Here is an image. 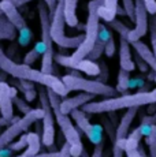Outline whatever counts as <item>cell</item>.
Segmentation results:
<instances>
[{"label":"cell","instance_id":"cell-1","mask_svg":"<svg viewBox=\"0 0 156 157\" xmlns=\"http://www.w3.org/2000/svg\"><path fill=\"white\" fill-rule=\"evenodd\" d=\"M0 70L15 79H29L34 83H38L40 86H45L47 89H52L60 97H64L70 93L60 78L41 70H34L25 63L18 64L6 55L2 48H0Z\"/></svg>","mask_w":156,"mask_h":157},{"label":"cell","instance_id":"cell-2","mask_svg":"<svg viewBox=\"0 0 156 157\" xmlns=\"http://www.w3.org/2000/svg\"><path fill=\"white\" fill-rule=\"evenodd\" d=\"M103 0H91L88 3V18H86L85 23V33H84V38L80 43V45L76 48L70 56L64 55H55L53 56V62L63 66L67 68H74L77 62L85 59L93 45L97 41L99 37V25H100V15H99V7L101 6Z\"/></svg>","mask_w":156,"mask_h":157},{"label":"cell","instance_id":"cell-3","mask_svg":"<svg viewBox=\"0 0 156 157\" xmlns=\"http://www.w3.org/2000/svg\"><path fill=\"white\" fill-rule=\"evenodd\" d=\"M156 102V87L149 92L140 90L133 94H122L121 97H106L101 101H89L84 104L82 109L86 113H108L131 107H144Z\"/></svg>","mask_w":156,"mask_h":157},{"label":"cell","instance_id":"cell-4","mask_svg":"<svg viewBox=\"0 0 156 157\" xmlns=\"http://www.w3.org/2000/svg\"><path fill=\"white\" fill-rule=\"evenodd\" d=\"M60 79L68 89V92L80 90V92L91 93V94H95V96H103V97H114L118 93L115 87L107 85L103 81L86 79V78L80 77L78 74H67L64 77H62Z\"/></svg>","mask_w":156,"mask_h":157},{"label":"cell","instance_id":"cell-5","mask_svg":"<svg viewBox=\"0 0 156 157\" xmlns=\"http://www.w3.org/2000/svg\"><path fill=\"white\" fill-rule=\"evenodd\" d=\"M38 18H40V28H41V41L45 45V52L41 55V71L52 74L53 71V40L49 33V25H51V15L48 11V7L44 0H40L37 4Z\"/></svg>","mask_w":156,"mask_h":157},{"label":"cell","instance_id":"cell-6","mask_svg":"<svg viewBox=\"0 0 156 157\" xmlns=\"http://www.w3.org/2000/svg\"><path fill=\"white\" fill-rule=\"evenodd\" d=\"M64 14H63V0L56 2V7L53 13L51 14V25L49 33L53 43L59 45L60 48H77L80 43L82 41L84 36H77V37H67L64 33Z\"/></svg>","mask_w":156,"mask_h":157},{"label":"cell","instance_id":"cell-7","mask_svg":"<svg viewBox=\"0 0 156 157\" xmlns=\"http://www.w3.org/2000/svg\"><path fill=\"white\" fill-rule=\"evenodd\" d=\"M47 94H48V98H49V104L52 107L53 115L56 117V123L60 127V131H62L63 137H64V140L70 145L81 144V135L78 132V128L73 124L68 115L63 113L60 111V101H62L60 96L53 92L52 89H47Z\"/></svg>","mask_w":156,"mask_h":157},{"label":"cell","instance_id":"cell-8","mask_svg":"<svg viewBox=\"0 0 156 157\" xmlns=\"http://www.w3.org/2000/svg\"><path fill=\"white\" fill-rule=\"evenodd\" d=\"M43 117V109L41 108H32L28 113H25L22 117L13 122L3 132H0V149L8 146L14 140H17L23 131H26L32 124H34L36 120H41Z\"/></svg>","mask_w":156,"mask_h":157},{"label":"cell","instance_id":"cell-9","mask_svg":"<svg viewBox=\"0 0 156 157\" xmlns=\"http://www.w3.org/2000/svg\"><path fill=\"white\" fill-rule=\"evenodd\" d=\"M38 92V100H40L41 109H43V117H41V124H43V132H41V142L45 147L55 144V115H53L52 107L49 104L45 86H41Z\"/></svg>","mask_w":156,"mask_h":157},{"label":"cell","instance_id":"cell-10","mask_svg":"<svg viewBox=\"0 0 156 157\" xmlns=\"http://www.w3.org/2000/svg\"><path fill=\"white\" fill-rule=\"evenodd\" d=\"M71 117L76 122L77 128L80 130L81 132L86 135L89 141H91L93 145L103 142V126L101 124H92L89 122L88 116H86V112L84 109H80V108H76V109L71 111Z\"/></svg>","mask_w":156,"mask_h":157},{"label":"cell","instance_id":"cell-11","mask_svg":"<svg viewBox=\"0 0 156 157\" xmlns=\"http://www.w3.org/2000/svg\"><path fill=\"white\" fill-rule=\"evenodd\" d=\"M134 26L133 29L129 30L127 41L133 43L136 40H140L141 37L148 33L149 29V13L146 10L144 0H134Z\"/></svg>","mask_w":156,"mask_h":157},{"label":"cell","instance_id":"cell-12","mask_svg":"<svg viewBox=\"0 0 156 157\" xmlns=\"http://www.w3.org/2000/svg\"><path fill=\"white\" fill-rule=\"evenodd\" d=\"M18 94L15 87L10 86L6 81L0 79V113L4 120L8 123L15 122L19 117H14V97Z\"/></svg>","mask_w":156,"mask_h":157},{"label":"cell","instance_id":"cell-13","mask_svg":"<svg viewBox=\"0 0 156 157\" xmlns=\"http://www.w3.org/2000/svg\"><path fill=\"white\" fill-rule=\"evenodd\" d=\"M0 10H2L3 15L15 26L17 30L28 26L26 25V21L23 19V17L18 11V7L11 0H0Z\"/></svg>","mask_w":156,"mask_h":157},{"label":"cell","instance_id":"cell-14","mask_svg":"<svg viewBox=\"0 0 156 157\" xmlns=\"http://www.w3.org/2000/svg\"><path fill=\"white\" fill-rule=\"evenodd\" d=\"M119 66L121 68L130 72L136 68L133 55H131V45L123 36H119Z\"/></svg>","mask_w":156,"mask_h":157},{"label":"cell","instance_id":"cell-15","mask_svg":"<svg viewBox=\"0 0 156 157\" xmlns=\"http://www.w3.org/2000/svg\"><path fill=\"white\" fill-rule=\"evenodd\" d=\"M137 111H138V107L127 108L126 113L122 116V119L119 120V124L115 128V140H126V137L129 134V130H130V126L137 115Z\"/></svg>","mask_w":156,"mask_h":157},{"label":"cell","instance_id":"cell-16","mask_svg":"<svg viewBox=\"0 0 156 157\" xmlns=\"http://www.w3.org/2000/svg\"><path fill=\"white\" fill-rule=\"evenodd\" d=\"M95 98V94H91V93H80V94L74 96V97L66 98V100L60 101V111L63 113H70L73 109L76 108H81L84 104L92 101Z\"/></svg>","mask_w":156,"mask_h":157},{"label":"cell","instance_id":"cell-17","mask_svg":"<svg viewBox=\"0 0 156 157\" xmlns=\"http://www.w3.org/2000/svg\"><path fill=\"white\" fill-rule=\"evenodd\" d=\"M78 0H63V14H64L66 25L70 28H84L85 25H80L77 17Z\"/></svg>","mask_w":156,"mask_h":157},{"label":"cell","instance_id":"cell-18","mask_svg":"<svg viewBox=\"0 0 156 157\" xmlns=\"http://www.w3.org/2000/svg\"><path fill=\"white\" fill-rule=\"evenodd\" d=\"M130 45L134 48V51L145 60L146 64L149 66V68H152V71L156 74V57H155V53H154V51H152V48H149L148 45L144 44L142 41H140V40L133 41V43H130Z\"/></svg>","mask_w":156,"mask_h":157},{"label":"cell","instance_id":"cell-19","mask_svg":"<svg viewBox=\"0 0 156 157\" xmlns=\"http://www.w3.org/2000/svg\"><path fill=\"white\" fill-rule=\"evenodd\" d=\"M141 138H142V134H141L138 127L134 128L130 134H127V137H126V145H125V153L129 157L141 156L138 152V147H140L138 145H140Z\"/></svg>","mask_w":156,"mask_h":157},{"label":"cell","instance_id":"cell-20","mask_svg":"<svg viewBox=\"0 0 156 157\" xmlns=\"http://www.w3.org/2000/svg\"><path fill=\"white\" fill-rule=\"evenodd\" d=\"M118 3L119 0H103L101 6L99 7V15H100V19H103L104 22H111L112 19H115L116 10H118Z\"/></svg>","mask_w":156,"mask_h":157},{"label":"cell","instance_id":"cell-21","mask_svg":"<svg viewBox=\"0 0 156 157\" xmlns=\"http://www.w3.org/2000/svg\"><path fill=\"white\" fill-rule=\"evenodd\" d=\"M28 145L26 149L23 150V153L21 155V157H29V156H36L40 153V147H41V138L38 132H28Z\"/></svg>","mask_w":156,"mask_h":157},{"label":"cell","instance_id":"cell-22","mask_svg":"<svg viewBox=\"0 0 156 157\" xmlns=\"http://www.w3.org/2000/svg\"><path fill=\"white\" fill-rule=\"evenodd\" d=\"M73 70L82 71L84 74L89 75V77H96V75H99V72H100V66H99L95 60H91V59H88V57H85V59L76 63Z\"/></svg>","mask_w":156,"mask_h":157},{"label":"cell","instance_id":"cell-23","mask_svg":"<svg viewBox=\"0 0 156 157\" xmlns=\"http://www.w3.org/2000/svg\"><path fill=\"white\" fill-rule=\"evenodd\" d=\"M17 28L4 17L0 15V40H10L14 41L18 37L17 36Z\"/></svg>","mask_w":156,"mask_h":157},{"label":"cell","instance_id":"cell-24","mask_svg":"<svg viewBox=\"0 0 156 157\" xmlns=\"http://www.w3.org/2000/svg\"><path fill=\"white\" fill-rule=\"evenodd\" d=\"M129 85H130V71H126L123 68H121L118 72V83H116V87H115L116 92L126 94Z\"/></svg>","mask_w":156,"mask_h":157},{"label":"cell","instance_id":"cell-25","mask_svg":"<svg viewBox=\"0 0 156 157\" xmlns=\"http://www.w3.org/2000/svg\"><path fill=\"white\" fill-rule=\"evenodd\" d=\"M104 48H106V43L104 41H100V40H97L96 41V44L93 45V48L91 49V52L88 53V59H91V60H99L101 57V55L104 53Z\"/></svg>","mask_w":156,"mask_h":157},{"label":"cell","instance_id":"cell-26","mask_svg":"<svg viewBox=\"0 0 156 157\" xmlns=\"http://www.w3.org/2000/svg\"><path fill=\"white\" fill-rule=\"evenodd\" d=\"M145 142L149 147V155L151 156H156V124L152 126L151 131H149L148 135H145Z\"/></svg>","mask_w":156,"mask_h":157},{"label":"cell","instance_id":"cell-27","mask_svg":"<svg viewBox=\"0 0 156 157\" xmlns=\"http://www.w3.org/2000/svg\"><path fill=\"white\" fill-rule=\"evenodd\" d=\"M149 38H151V45H152V51L155 53L156 57V14L149 15Z\"/></svg>","mask_w":156,"mask_h":157},{"label":"cell","instance_id":"cell-28","mask_svg":"<svg viewBox=\"0 0 156 157\" xmlns=\"http://www.w3.org/2000/svg\"><path fill=\"white\" fill-rule=\"evenodd\" d=\"M18 41H19V45L21 47H28L29 44H30L32 41V32L30 29L28 28V26H25V28L19 29L18 30Z\"/></svg>","mask_w":156,"mask_h":157},{"label":"cell","instance_id":"cell-29","mask_svg":"<svg viewBox=\"0 0 156 157\" xmlns=\"http://www.w3.org/2000/svg\"><path fill=\"white\" fill-rule=\"evenodd\" d=\"M108 25L111 26V29H114V30H115V32L118 33L119 36H123V37L127 38L129 30H130V29H129L127 26L125 25V23H122L121 21H118V19H116V18H115V19H112V21H111V22H108Z\"/></svg>","mask_w":156,"mask_h":157},{"label":"cell","instance_id":"cell-30","mask_svg":"<svg viewBox=\"0 0 156 157\" xmlns=\"http://www.w3.org/2000/svg\"><path fill=\"white\" fill-rule=\"evenodd\" d=\"M26 145H28V137L26 135H19V140H14L11 144H8V147H11L14 152H19V150L25 149Z\"/></svg>","mask_w":156,"mask_h":157},{"label":"cell","instance_id":"cell-31","mask_svg":"<svg viewBox=\"0 0 156 157\" xmlns=\"http://www.w3.org/2000/svg\"><path fill=\"white\" fill-rule=\"evenodd\" d=\"M40 56H41V53L38 52L36 48H33V49H30V51H29V52L25 55V57H23V63H25V64L32 66L33 63H34Z\"/></svg>","mask_w":156,"mask_h":157},{"label":"cell","instance_id":"cell-32","mask_svg":"<svg viewBox=\"0 0 156 157\" xmlns=\"http://www.w3.org/2000/svg\"><path fill=\"white\" fill-rule=\"evenodd\" d=\"M122 4L126 11V17L130 21H134V0H122Z\"/></svg>","mask_w":156,"mask_h":157},{"label":"cell","instance_id":"cell-33","mask_svg":"<svg viewBox=\"0 0 156 157\" xmlns=\"http://www.w3.org/2000/svg\"><path fill=\"white\" fill-rule=\"evenodd\" d=\"M13 101H14V104H15L17 107H18V109H19V112H21V113H23V115H25V113H28L29 111L32 109V107H30V105H28L25 101L22 100V98H19V97H18V96H15V97H14V100H13Z\"/></svg>","mask_w":156,"mask_h":157},{"label":"cell","instance_id":"cell-34","mask_svg":"<svg viewBox=\"0 0 156 157\" xmlns=\"http://www.w3.org/2000/svg\"><path fill=\"white\" fill-rule=\"evenodd\" d=\"M110 37H112V33H111L110 30L107 29L106 25L100 23V25H99V37H97V40L104 41V43H106V41L108 40Z\"/></svg>","mask_w":156,"mask_h":157},{"label":"cell","instance_id":"cell-35","mask_svg":"<svg viewBox=\"0 0 156 157\" xmlns=\"http://www.w3.org/2000/svg\"><path fill=\"white\" fill-rule=\"evenodd\" d=\"M133 57H134V59H133V60H134V64L138 66V68H140V71H141V72L148 71V67H149V66L146 64V62H145V60H144L142 57H141V56L138 55V53L136 52V51H134V55H133Z\"/></svg>","mask_w":156,"mask_h":157},{"label":"cell","instance_id":"cell-36","mask_svg":"<svg viewBox=\"0 0 156 157\" xmlns=\"http://www.w3.org/2000/svg\"><path fill=\"white\" fill-rule=\"evenodd\" d=\"M104 53L107 57H112L115 53V43H114V37H110L106 41V48H104Z\"/></svg>","mask_w":156,"mask_h":157},{"label":"cell","instance_id":"cell-37","mask_svg":"<svg viewBox=\"0 0 156 157\" xmlns=\"http://www.w3.org/2000/svg\"><path fill=\"white\" fill-rule=\"evenodd\" d=\"M82 150H84L82 142L77 144V145H70V156H74V157L81 156V155H82Z\"/></svg>","mask_w":156,"mask_h":157},{"label":"cell","instance_id":"cell-38","mask_svg":"<svg viewBox=\"0 0 156 157\" xmlns=\"http://www.w3.org/2000/svg\"><path fill=\"white\" fill-rule=\"evenodd\" d=\"M37 90L34 89V87H32V89H26L23 90V97H25L26 101H33L36 98V96H37Z\"/></svg>","mask_w":156,"mask_h":157},{"label":"cell","instance_id":"cell-39","mask_svg":"<svg viewBox=\"0 0 156 157\" xmlns=\"http://www.w3.org/2000/svg\"><path fill=\"white\" fill-rule=\"evenodd\" d=\"M144 4H145L149 15L156 14V0H144Z\"/></svg>","mask_w":156,"mask_h":157},{"label":"cell","instance_id":"cell-40","mask_svg":"<svg viewBox=\"0 0 156 157\" xmlns=\"http://www.w3.org/2000/svg\"><path fill=\"white\" fill-rule=\"evenodd\" d=\"M141 123H145V124H156V113L155 115H148V116H144L141 119Z\"/></svg>","mask_w":156,"mask_h":157},{"label":"cell","instance_id":"cell-41","mask_svg":"<svg viewBox=\"0 0 156 157\" xmlns=\"http://www.w3.org/2000/svg\"><path fill=\"white\" fill-rule=\"evenodd\" d=\"M103 147H104V144L100 142V144H96L95 145V152L92 153V156L93 157H100L103 155Z\"/></svg>","mask_w":156,"mask_h":157},{"label":"cell","instance_id":"cell-42","mask_svg":"<svg viewBox=\"0 0 156 157\" xmlns=\"http://www.w3.org/2000/svg\"><path fill=\"white\" fill-rule=\"evenodd\" d=\"M59 156H70V144L66 141L62 146V150L59 152Z\"/></svg>","mask_w":156,"mask_h":157},{"label":"cell","instance_id":"cell-43","mask_svg":"<svg viewBox=\"0 0 156 157\" xmlns=\"http://www.w3.org/2000/svg\"><path fill=\"white\" fill-rule=\"evenodd\" d=\"M45 2V4H47V7H48V11H49V15L53 13V10H55V7H56V2L58 0H44Z\"/></svg>","mask_w":156,"mask_h":157},{"label":"cell","instance_id":"cell-44","mask_svg":"<svg viewBox=\"0 0 156 157\" xmlns=\"http://www.w3.org/2000/svg\"><path fill=\"white\" fill-rule=\"evenodd\" d=\"M13 153H14V150L11 149V147H8V146L0 149V156H11Z\"/></svg>","mask_w":156,"mask_h":157},{"label":"cell","instance_id":"cell-45","mask_svg":"<svg viewBox=\"0 0 156 157\" xmlns=\"http://www.w3.org/2000/svg\"><path fill=\"white\" fill-rule=\"evenodd\" d=\"M11 2H13L14 4H15L17 7L19 8V7H22L23 4H28V3H30V2H34V0H11Z\"/></svg>","mask_w":156,"mask_h":157},{"label":"cell","instance_id":"cell-46","mask_svg":"<svg viewBox=\"0 0 156 157\" xmlns=\"http://www.w3.org/2000/svg\"><path fill=\"white\" fill-rule=\"evenodd\" d=\"M0 15H3V13H2V10H0Z\"/></svg>","mask_w":156,"mask_h":157}]
</instances>
